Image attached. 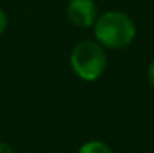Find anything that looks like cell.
Here are the masks:
<instances>
[{
    "instance_id": "cell-3",
    "label": "cell",
    "mask_w": 154,
    "mask_h": 153,
    "mask_svg": "<svg viewBox=\"0 0 154 153\" xmlns=\"http://www.w3.org/2000/svg\"><path fill=\"white\" fill-rule=\"evenodd\" d=\"M66 13H67L69 21L77 28L94 27L98 17L97 3L94 0H69Z\"/></svg>"
},
{
    "instance_id": "cell-1",
    "label": "cell",
    "mask_w": 154,
    "mask_h": 153,
    "mask_svg": "<svg viewBox=\"0 0 154 153\" xmlns=\"http://www.w3.org/2000/svg\"><path fill=\"white\" fill-rule=\"evenodd\" d=\"M94 36L105 49H123L136 38V25L128 13L108 10L97 17L94 23Z\"/></svg>"
},
{
    "instance_id": "cell-2",
    "label": "cell",
    "mask_w": 154,
    "mask_h": 153,
    "mask_svg": "<svg viewBox=\"0 0 154 153\" xmlns=\"http://www.w3.org/2000/svg\"><path fill=\"white\" fill-rule=\"evenodd\" d=\"M69 64L82 81H97L107 69V51L97 40H82L72 48Z\"/></svg>"
},
{
    "instance_id": "cell-6",
    "label": "cell",
    "mask_w": 154,
    "mask_h": 153,
    "mask_svg": "<svg viewBox=\"0 0 154 153\" xmlns=\"http://www.w3.org/2000/svg\"><path fill=\"white\" fill-rule=\"evenodd\" d=\"M148 81H149V84H151L152 91H154V59L151 61V64H149V68H148Z\"/></svg>"
},
{
    "instance_id": "cell-4",
    "label": "cell",
    "mask_w": 154,
    "mask_h": 153,
    "mask_svg": "<svg viewBox=\"0 0 154 153\" xmlns=\"http://www.w3.org/2000/svg\"><path fill=\"white\" fill-rule=\"evenodd\" d=\"M79 153H113V150L102 140H89L79 148Z\"/></svg>"
},
{
    "instance_id": "cell-5",
    "label": "cell",
    "mask_w": 154,
    "mask_h": 153,
    "mask_svg": "<svg viewBox=\"0 0 154 153\" xmlns=\"http://www.w3.org/2000/svg\"><path fill=\"white\" fill-rule=\"evenodd\" d=\"M7 28H8V17H7L5 10L0 8V36L7 31Z\"/></svg>"
},
{
    "instance_id": "cell-7",
    "label": "cell",
    "mask_w": 154,
    "mask_h": 153,
    "mask_svg": "<svg viewBox=\"0 0 154 153\" xmlns=\"http://www.w3.org/2000/svg\"><path fill=\"white\" fill-rule=\"evenodd\" d=\"M0 153H15V150L7 142H0Z\"/></svg>"
}]
</instances>
